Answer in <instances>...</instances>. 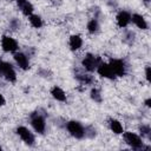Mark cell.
<instances>
[{
    "label": "cell",
    "instance_id": "1",
    "mask_svg": "<svg viewBox=\"0 0 151 151\" xmlns=\"http://www.w3.org/2000/svg\"><path fill=\"white\" fill-rule=\"evenodd\" d=\"M123 138H124V142L132 149V150H149L150 146H146L143 142V138L134 133V132H131V131H126V132H123Z\"/></svg>",
    "mask_w": 151,
    "mask_h": 151
},
{
    "label": "cell",
    "instance_id": "2",
    "mask_svg": "<svg viewBox=\"0 0 151 151\" xmlns=\"http://www.w3.org/2000/svg\"><path fill=\"white\" fill-rule=\"evenodd\" d=\"M29 122L33 130L38 134H44L46 131V113H41L40 110L33 111L29 116Z\"/></svg>",
    "mask_w": 151,
    "mask_h": 151
},
{
    "label": "cell",
    "instance_id": "3",
    "mask_svg": "<svg viewBox=\"0 0 151 151\" xmlns=\"http://www.w3.org/2000/svg\"><path fill=\"white\" fill-rule=\"evenodd\" d=\"M67 132L76 139H84L85 138V126L79 120H68L65 124Z\"/></svg>",
    "mask_w": 151,
    "mask_h": 151
},
{
    "label": "cell",
    "instance_id": "4",
    "mask_svg": "<svg viewBox=\"0 0 151 151\" xmlns=\"http://www.w3.org/2000/svg\"><path fill=\"white\" fill-rule=\"evenodd\" d=\"M0 77L4 78L8 83L17 81V72H15L13 65L2 59H0Z\"/></svg>",
    "mask_w": 151,
    "mask_h": 151
},
{
    "label": "cell",
    "instance_id": "5",
    "mask_svg": "<svg viewBox=\"0 0 151 151\" xmlns=\"http://www.w3.org/2000/svg\"><path fill=\"white\" fill-rule=\"evenodd\" d=\"M101 59L100 57L96 55V54H92V53H87L83 59H81V66L85 71L87 72H94L98 67V65L100 64Z\"/></svg>",
    "mask_w": 151,
    "mask_h": 151
},
{
    "label": "cell",
    "instance_id": "6",
    "mask_svg": "<svg viewBox=\"0 0 151 151\" xmlns=\"http://www.w3.org/2000/svg\"><path fill=\"white\" fill-rule=\"evenodd\" d=\"M15 133L19 136V138L27 145V146H33L35 144V137L34 133L26 126L20 125L15 129Z\"/></svg>",
    "mask_w": 151,
    "mask_h": 151
},
{
    "label": "cell",
    "instance_id": "7",
    "mask_svg": "<svg viewBox=\"0 0 151 151\" xmlns=\"http://www.w3.org/2000/svg\"><path fill=\"white\" fill-rule=\"evenodd\" d=\"M109 65L111 67V70L113 71V73L116 74V77H124L127 73V65L123 59H117V58H112L109 61Z\"/></svg>",
    "mask_w": 151,
    "mask_h": 151
},
{
    "label": "cell",
    "instance_id": "8",
    "mask_svg": "<svg viewBox=\"0 0 151 151\" xmlns=\"http://www.w3.org/2000/svg\"><path fill=\"white\" fill-rule=\"evenodd\" d=\"M0 44H1L2 51L6 52V53H15L19 50L18 41L14 38H12L9 35H6V34L1 37V42Z\"/></svg>",
    "mask_w": 151,
    "mask_h": 151
},
{
    "label": "cell",
    "instance_id": "9",
    "mask_svg": "<svg viewBox=\"0 0 151 151\" xmlns=\"http://www.w3.org/2000/svg\"><path fill=\"white\" fill-rule=\"evenodd\" d=\"M13 58H14L15 64L19 66V68H21L22 71L29 70V67H31V61H29V57H28L26 53H24V52H18V51H17V52L14 53Z\"/></svg>",
    "mask_w": 151,
    "mask_h": 151
},
{
    "label": "cell",
    "instance_id": "10",
    "mask_svg": "<svg viewBox=\"0 0 151 151\" xmlns=\"http://www.w3.org/2000/svg\"><path fill=\"white\" fill-rule=\"evenodd\" d=\"M97 73L100 76V77H103V78H105V79H110V80H113V79H116L117 77H116V74L113 73V71L111 70V67H110V65H109V63H105V61H100V64L98 65V67H97Z\"/></svg>",
    "mask_w": 151,
    "mask_h": 151
},
{
    "label": "cell",
    "instance_id": "11",
    "mask_svg": "<svg viewBox=\"0 0 151 151\" xmlns=\"http://www.w3.org/2000/svg\"><path fill=\"white\" fill-rule=\"evenodd\" d=\"M74 78L83 85H92L94 83L93 76L87 71H80V70L74 71Z\"/></svg>",
    "mask_w": 151,
    "mask_h": 151
},
{
    "label": "cell",
    "instance_id": "12",
    "mask_svg": "<svg viewBox=\"0 0 151 151\" xmlns=\"http://www.w3.org/2000/svg\"><path fill=\"white\" fill-rule=\"evenodd\" d=\"M117 26L119 28H125L131 24V13L127 11H119L116 15Z\"/></svg>",
    "mask_w": 151,
    "mask_h": 151
},
{
    "label": "cell",
    "instance_id": "13",
    "mask_svg": "<svg viewBox=\"0 0 151 151\" xmlns=\"http://www.w3.org/2000/svg\"><path fill=\"white\" fill-rule=\"evenodd\" d=\"M131 22H133V25H134L137 28L142 29V31H145V29L149 28V24H147L146 19H145L142 14H139V13H133V14H131Z\"/></svg>",
    "mask_w": 151,
    "mask_h": 151
},
{
    "label": "cell",
    "instance_id": "14",
    "mask_svg": "<svg viewBox=\"0 0 151 151\" xmlns=\"http://www.w3.org/2000/svg\"><path fill=\"white\" fill-rule=\"evenodd\" d=\"M17 5H18L19 11L25 17H29L34 12V7L28 0H17Z\"/></svg>",
    "mask_w": 151,
    "mask_h": 151
},
{
    "label": "cell",
    "instance_id": "15",
    "mask_svg": "<svg viewBox=\"0 0 151 151\" xmlns=\"http://www.w3.org/2000/svg\"><path fill=\"white\" fill-rule=\"evenodd\" d=\"M68 46H70V50L73 52L79 51L83 47V38L79 34H72L68 39Z\"/></svg>",
    "mask_w": 151,
    "mask_h": 151
},
{
    "label": "cell",
    "instance_id": "16",
    "mask_svg": "<svg viewBox=\"0 0 151 151\" xmlns=\"http://www.w3.org/2000/svg\"><path fill=\"white\" fill-rule=\"evenodd\" d=\"M50 93H51V96H52L57 101H61V103H64V101H66V99H67L66 92H65L60 86H57V85L53 86V87L51 88Z\"/></svg>",
    "mask_w": 151,
    "mask_h": 151
},
{
    "label": "cell",
    "instance_id": "17",
    "mask_svg": "<svg viewBox=\"0 0 151 151\" xmlns=\"http://www.w3.org/2000/svg\"><path fill=\"white\" fill-rule=\"evenodd\" d=\"M107 125H109V129H110L114 134H122V133L124 132V129H123L122 123H120L118 119H116V118H109Z\"/></svg>",
    "mask_w": 151,
    "mask_h": 151
},
{
    "label": "cell",
    "instance_id": "18",
    "mask_svg": "<svg viewBox=\"0 0 151 151\" xmlns=\"http://www.w3.org/2000/svg\"><path fill=\"white\" fill-rule=\"evenodd\" d=\"M86 28H87V32L90 34H97L100 31V25H99L98 19L97 18H92L91 20H88V22L86 25Z\"/></svg>",
    "mask_w": 151,
    "mask_h": 151
},
{
    "label": "cell",
    "instance_id": "19",
    "mask_svg": "<svg viewBox=\"0 0 151 151\" xmlns=\"http://www.w3.org/2000/svg\"><path fill=\"white\" fill-rule=\"evenodd\" d=\"M28 21H29L31 26L34 27V28H41L42 25H44L42 18H41L40 15H38V14H34V13H32V14L28 17Z\"/></svg>",
    "mask_w": 151,
    "mask_h": 151
},
{
    "label": "cell",
    "instance_id": "20",
    "mask_svg": "<svg viewBox=\"0 0 151 151\" xmlns=\"http://www.w3.org/2000/svg\"><path fill=\"white\" fill-rule=\"evenodd\" d=\"M139 133L142 138H146V139H151V127L149 124H142L139 126Z\"/></svg>",
    "mask_w": 151,
    "mask_h": 151
},
{
    "label": "cell",
    "instance_id": "21",
    "mask_svg": "<svg viewBox=\"0 0 151 151\" xmlns=\"http://www.w3.org/2000/svg\"><path fill=\"white\" fill-rule=\"evenodd\" d=\"M90 97H91V99H92L94 103L100 104V103L103 101L101 92H100V90H99V88H97V87H93V88L91 90V92H90Z\"/></svg>",
    "mask_w": 151,
    "mask_h": 151
},
{
    "label": "cell",
    "instance_id": "22",
    "mask_svg": "<svg viewBox=\"0 0 151 151\" xmlns=\"http://www.w3.org/2000/svg\"><path fill=\"white\" fill-rule=\"evenodd\" d=\"M134 39H136V34H134V32H132V31H125V33H124V37H123V41L125 42V44H129V45H132L133 42H134Z\"/></svg>",
    "mask_w": 151,
    "mask_h": 151
},
{
    "label": "cell",
    "instance_id": "23",
    "mask_svg": "<svg viewBox=\"0 0 151 151\" xmlns=\"http://www.w3.org/2000/svg\"><path fill=\"white\" fill-rule=\"evenodd\" d=\"M97 136V130L93 125H87L85 126V138H90L93 139Z\"/></svg>",
    "mask_w": 151,
    "mask_h": 151
},
{
    "label": "cell",
    "instance_id": "24",
    "mask_svg": "<svg viewBox=\"0 0 151 151\" xmlns=\"http://www.w3.org/2000/svg\"><path fill=\"white\" fill-rule=\"evenodd\" d=\"M8 26H9V28H11L12 31H17V29H19V28H20L21 22H20V20H19L18 18H12V19L9 20Z\"/></svg>",
    "mask_w": 151,
    "mask_h": 151
},
{
    "label": "cell",
    "instance_id": "25",
    "mask_svg": "<svg viewBox=\"0 0 151 151\" xmlns=\"http://www.w3.org/2000/svg\"><path fill=\"white\" fill-rule=\"evenodd\" d=\"M145 79L149 84L151 83V68H150V66L145 67Z\"/></svg>",
    "mask_w": 151,
    "mask_h": 151
},
{
    "label": "cell",
    "instance_id": "26",
    "mask_svg": "<svg viewBox=\"0 0 151 151\" xmlns=\"http://www.w3.org/2000/svg\"><path fill=\"white\" fill-rule=\"evenodd\" d=\"M38 73H39V76H40V77H42V78H48V77H50V74H51V73H50V71H47V70H45V68H40Z\"/></svg>",
    "mask_w": 151,
    "mask_h": 151
},
{
    "label": "cell",
    "instance_id": "27",
    "mask_svg": "<svg viewBox=\"0 0 151 151\" xmlns=\"http://www.w3.org/2000/svg\"><path fill=\"white\" fill-rule=\"evenodd\" d=\"M5 105H6V99H5L4 94L0 93V107H1V106H5Z\"/></svg>",
    "mask_w": 151,
    "mask_h": 151
},
{
    "label": "cell",
    "instance_id": "28",
    "mask_svg": "<svg viewBox=\"0 0 151 151\" xmlns=\"http://www.w3.org/2000/svg\"><path fill=\"white\" fill-rule=\"evenodd\" d=\"M144 104H145L146 107H151V98H146L145 101H144Z\"/></svg>",
    "mask_w": 151,
    "mask_h": 151
},
{
    "label": "cell",
    "instance_id": "29",
    "mask_svg": "<svg viewBox=\"0 0 151 151\" xmlns=\"http://www.w3.org/2000/svg\"><path fill=\"white\" fill-rule=\"evenodd\" d=\"M144 4H145L147 7H149V0H144Z\"/></svg>",
    "mask_w": 151,
    "mask_h": 151
},
{
    "label": "cell",
    "instance_id": "30",
    "mask_svg": "<svg viewBox=\"0 0 151 151\" xmlns=\"http://www.w3.org/2000/svg\"><path fill=\"white\" fill-rule=\"evenodd\" d=\"M9 1H14V0H9ZM15 1H17V0H15Z\"/></svg>",
    "mask_w": 151,
    "mask_h": 151
},
{
    "label": "cell",
    "instance_id": "31",
    "mask_svg": "<svg viewBox=\"0 0 151 151\" xmlns=\"http://www.w3.org/2000/svg\"><path fill=\"white\" fill-rule=\"evenodd\" d=\"M1 149H2V147H1V145H0V150H1Z\"/></svg>",
    "mask_w": 151,
    "mask_h": 151
}]
</instances>
